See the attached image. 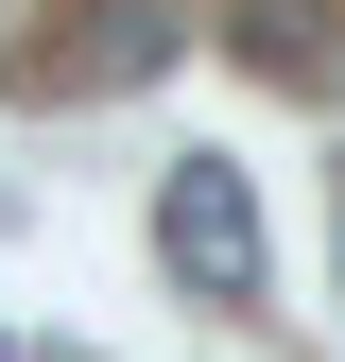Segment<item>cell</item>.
<instances>
[{
    "instance_id": "6da1fadb",
    "label": "cell",
    "mask_w": 345,
    "mask_h": 362,
    "mask_svg": "<svg viewBox=\"0 0 345 362\" xmlns=\"http://www.w3.org/2000/svg\"><path fill=\"white\" fill-rule=\"evenodd\" d=\"M172 35H190V0H69V18L18 52V86L35 104H121V86L172 69Z\"/></svg>"
},
{
    "instance_id": "7a4b0ae2",
    "label": "cell",
    "mask_w": 345,
    "mask_h": 362,
    "mask_svg": "<svg viewBox=\"0 0 345 362\" xmlns=\"http://www.w3.org/2000/svg\"><path fill=\"white\" fill-rule=\"evenodd\" d=\"M156 259L207 310H259V190H242V156H172L156 173Z\"/></svg>"
},
{
    "instance_id": "3957f363",
    "label": "cell",
    "mask_w": 345,
    "mask_h": 362,
    "mask_svg": "<svg viewBox=\"0 0 345 362\" xmlns=\"http://www.w3.org/2000/svg\"><path fill=\"white\" fill-rule=\"evenodd\" d=\"M225 35H242L276 86H328V0H225Z\"/></svg>"
}]
</instances>
